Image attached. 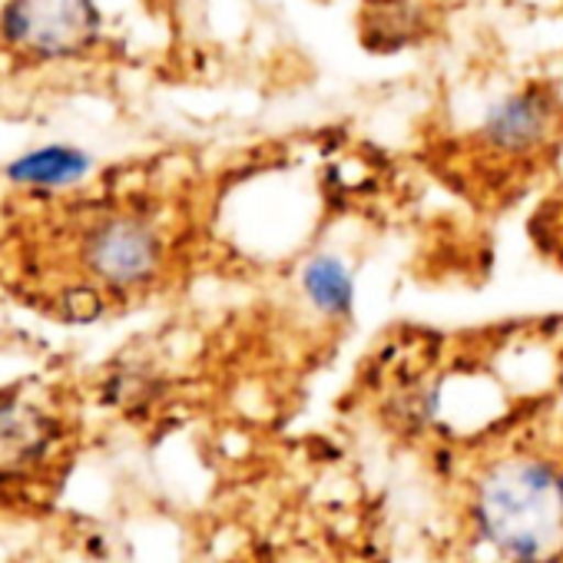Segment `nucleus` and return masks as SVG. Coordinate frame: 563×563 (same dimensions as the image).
<instances>
[{
  "mask_svg": "<svg viewBox=\"0 0 563 563\" xmlns=\"http://www.w3.org/2000/svg\"><path fill=\"white\" fill-rule=\"evenodd\" d=\"M481 533L514 563H556L563 556V481L537 457H507L477 484Z\"/></svg>",
  "mask_w": 563,
  "mask_h": 563,
  "instance_id": "nucleus-1",
  "label": "nucleus"
},
{
  "mask_svg": "<svg viewBox=\"0 0 563 563\" xmlns=\"http://www.w3.org/2000/svg\"><path fill=\"white\" fill-rule=\"evenodd\" d=\"M84 265L107 292H146L169 268V235L163 222L140 209L97 216L84 232Z\"/></svg>",
  "mask_w": 563,
  "mask_h": 563,
  "instance_id": "nucleus-2",
  "label": "nucleus"
},
{
  "mask_svg": "<svg viewBox=\"0 0 563 563\" xmlns=\"http://www.w3.org/2000/svg\"><path fill=\"white\" fill-rule=\"evenodd\" d=\"M563 130V93L553 84L527 80L497 93L474 126L477 150L494 163H530L556 146Z\"/></svg>",
  "mask_w": 563,
  "mask_h": 563,
  "instance_id": "nucleus-3",
  "label": "nucleus"
},
{
  "mask_svg": "<svg viewBox=\"0 0 563 563\" xmlns=\"http://www.w3.org/2000/svg\"><path fill=\"white\" fill-rule=\"evenodd\" d=\"M11 41L37 57H70L100 31L93 0H11L4 14Z\"/></svg>",
  "mask_w": 563,
  "mask_h": 563,
  "instance_id": "nucleus-4",
  "label": "nucleus"
},
{
  "mask_svg": "<svg viewBox=\"0 0 563 563\" xmlns=\"http://www.w3.org/2000/svg\"><path fill=\"white\" fill-rule=\"evenodd\" d=\"M296 299L325 325H349L358 306V268L332 245L309 249L296 265Z\"/></svg>",
  "mask_w": 563,
  "mask_h": 563,
  "instance_id": "nucleus-5",
  "label": "nucleus"
},
{
  "mask_svg": "<svg viewBox=\"0 0 563 563\" xmlns=\"http://www.w3.org/2000/svg\"><path fill=\"white\" fill-rule=\"evenodd\" d=\"M57 441V421L27 405L0 401V481L37 467Z\"/></svg>",
  "mask_w": 563,
  "mask_h": 563,
  "instance_id": "nucleus-6",
  "label": "nucleus"
},
{
  "mask_svg": "<svg viewBox=\"0 0 563 563\" xmlns=\"http://www.w3.org/2000/svg\"><path fill=\"white\" fill-rule=\"evenodd\" d=\"M93 159L77 146H44L8 166V179L21 186H74L90 173Z\"/></svg>",
  "mask_w": 563,
  "mask_h": 563,
  "instance_id": "nucleus-7",
  "label": "nucleus"
}]
</instances>
